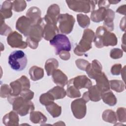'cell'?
I'll list each match as a JSON object with an SVG mask.
<instances>
[{"label": "cell", "mask_w": 126, "mask_h": 126, "mask_svg": "<svg viewBox=\"0 0 126 126\" xmlns=\"http://www.w3.org/2000/svg\"><path fill=\"white\" fill-rule=\"evenodd\" d=\"M93 42L97 48H101L104 46H116L118 40L115 33L108 31L103 26H99L96 30Z\"/></svg>", "instance_id": "obj_1"}, {"label": "cell", "mask_w": 126, "mask_h": 126, "mask_svg": "<svg viewBox=\"0 0 126 126\" xmlns=\"http://www.w3.org/2000/svg\"><path fill=\"white\" fill-rule=\"evenodd\" d=\"M7 100L12 104L14 111L21 116H24L34 110V105L31 100L25 99L20 95L14 96L9 95Z\"/></svg>", "instance_id": "obj_2"}, {"label": "cell", "mask_w": 126, "mask_h": 126, "mask_svg": "<svg viewBox=\"0 0 126 126\" xmlns=\"http://www.w3.org/2000/svg\"><path fill=\"white\" fill-rule=\"evenodd\" d=\"M95 36L94 32L91 29H86L84 31L83 36L79 43L74 49V53L77 56H83L92 48V42Z\"/></svg>", "instance_id": "obj_3"}, {"label": "cell", "mask_w": 126, "mask_h": 126, "mask_svg": "<svg viewBox=\"0 0 126 126\" xmlns=\"http://www.w3.org/2000/svg\"><path fill=\"white\" fill-rule=\"evenodd\" d=\"M28 60L25 53L21 50L14 51L8 57V63L11 68L17 71L24 69L27 64Z\"/></svg>", "instance_id": "obj_4"}, {"label": "cell", "mask_w": 126, "mask_h": 126, "mask_svg": "<svg viewBox=\"0 0 126 126\" xmlns=\"http://www.w3.org/2000/svg\"><path fill=\"white\" fill-rule=\"evenodd\" d=\"M43 21V20H42ZM42 21L40 24L32 25L26 39V42L31 48L35 49L38 46V42L42 37L43 26Z\"/></svg>", "instance_id": "obj_5"}, {"label": "cell", "mask_w": 126, "mask_h": 126, "mask_svg": "<svg viewBox=\"0 0 126 126\" xmlns=\"http://www.w3.org/2000/svg\"><path fill=\"white\" fill-rule=\"evenodd\" d=\"M71 10L76 12L88 13L94 10L96 1L94 0H66Z\"/></svg>", "instance_id": "obj_6"}, {"label": "cell", "mask_w": 126, "mask_h": 126, "mask_svg": "<svg viewBox=\"0 0 126 126\" xmlns=\"http://www.w3.org/2000/svg\"><path fill=\"white\" fill-rule=\"evenodd\" d=\"M50 44L55 49L56 55L63 51L69 52L71 49V45L68 38L64 34L58 33L50 40Z\"/></svg>", "instance_id": "obj_7"}, {"label": "cell", "mask_w": 126, "mask_h": 126, "mask_svg": "<svg viewBox=\"0 0 126 126\" xmlns=\"http://www.w3.org/2000/svg\"><path fill=\"white\" fill-rule=\"evenodd\" d=\"M59 32L63 34L70 33L73 28L75 20L72 15L68 13L60 14L58 17Z\"/></svg>", "instance_id": "obj_8"}, {"label": "cell", "mask_w": 126, "mask_h": 126, "mask_svg": "<svg viewBox=\"0 0 126 126\" xmlns=\"http://www.w3.org/2000/svg\"><path fill=\"white\" fill-rule=\"evenodd\" d=\"M9 85L11 88L10 95L14 96L19 95L23 90L30 89L31 86L29 79L25 75H23L20 78L11 82Z\"/></svg>", "instance_id": "obj_9"}, {"label": "cell", "mask_w": 126, "mask_h": 126, "mask_svg": "<svg viewBox=\"0 0 126 126\" xmlns=\"http://www.w3.org/2000/svg\"><path fill=\"white\" fill-rule=\"evenodd\" d=\"M71 109L75 118L82 119L86 116L87 113L86 102L82 98L75 99L71 104Z\"/></svg>", "instance_id": "obj_10"}, {"label": "cell", "mask_w": 126, "mask_h": 126, "mask_svg": "<svg viewBox=\"0 0 126 126\" xmlns=\"http://www.w3.org/2000/svg\"><path fill=\"white\" fill-rule=\"evenodd\" d=\"M7 42L12 48L25 49L28 44L23 40L22 35L16 31L11 32L7 37Z\"/></svg>", "instance_id": "obj_11"}, {"label": "cell", "mask_w": 126, "mask_h": 126, "mask_svg": "<svg viewBox=\"0 0 126 126\" xmlns=\"http://www.w3.org/2000/svg\"><path fill=\"white\" fill-rule=\"evenodd\" d=\"M60 6L57 4L51 5L48 8L47 13L43 19L45 23H50L57 25L58 23V17L60 14Z\"/></svg>", "instance_id": "obj_12"}, {"label": "cell", "mask_w": 126, "mask_h": 126, "mask_svg": "<svg viewBox=\"0 0 126 126\" xmlns=\"http://www.w3.org/2000/svg\"><path fill=\"white\" fill-rule=\"evenodd\" d=\"M42 24L43 26L42 37L46 40L50 41L59 32V30L57 25L45 23L43 18Z\"/></svg>", "instance_id": "obj_13"}, {"label": "cell", "mask_w": 126, "mask_h": 126, "mask_svg": "<svg viewBox=\"0 0 126 126\" xmlns=\"http://www.w3.org/2000/svg\"><path fill=\"white\" fill-rule=\"evenodd\" d=\"M32 25V22L29 18L25 16H22L16 22V28L25 36H27Z\"/></svg>", "instance_id": "obj_14"}, {"label": "cell", "mask_w": 126, "mask_h": 126, "mask_svg": "<svg viewBox=\"0 0 126 126\" xmlns=\"http://www.w3.org/2000/svg\"><path fill=\"white\" fill-rule=\"evenodd\" d=\"M102 66L100 63L97 60H94L88 66L85 71L90 78L95 79L102 72Z\"/></svg>", "instance_id": "obj_15"}, {"label": "cell", "mask_w": 126, "mask_h": 126, "mask_svg": "<svg viewBox=\"0 0 126 126\" xmlns=\"http://www.w3.org/2000/svg\"><path fill=\"white\" fill-rule=\"evenodd\" d=\"M76 88L81 89L82 88L89 89L92 86L91 80L86 75H79L69 80Z\"/></svg>", "instance_id": "obj_16"}, {"label": "cell", "mask_w": 126, "mask_h": 126, "mask_svg": "<svg viewBox=\"0 0 126 126\" xmlns=\"http://www.w3.org/2000/svg\"><path fill=\"white\" fill-rule=\"evenodd\" d=\"M41 10L37 7H31L26 13V16L31 21L32 25L40 24L42 21L43 18L41 17Z\"/></svg>", "instance_id": "obj_17"}, {"label": "cell", "mask_w": 126, "mask_h": 126, "mask_svg": "<svg viewBox=\"0 0 126 126\" xmlns=\"http://www.w3.org/2000/svg\"><path fill=\"white\" fill-rule=\"evenodd\" d=\"M96 86L102 93L110 90V82L104 72H101L95 79Z\"/></svg>", "instance_id": "obj_18"}, {"label": "cell", "mask_w": 126, "mask_h": 126, "mask_svg": "<svg viewBox=\"0 0 126 126\" xmlns=\"http://www.w3.org/2000/svg\"><path fill=\"white\" fill-rule=\"evenodd\" d=\"M52 79L54 83L62 87L67 85L68 78L67 76L60 69H56L52 74Z\"/></svg>", "instance_id": "obj_19"}, {"label": "cell", "mask_w": 126, "mask_h": 126, "mask_svg": "<svg viewBox=\"0 0 126 126\" xmlns=\"http://www.w3.org/2000/svg\"><path fill=\"white\" fill-rule=\"evenodd\" d=\"M18 114L15 111H11L7 113L2 118L3 124L6 126H18L19 118Z\"/></svg>", "instance_id": "obj_20"}, {"label": "cell", "mask_w": 126, "mask_h": 126, "mask_svg": "<svg viewBox=\"0 0 126 126\" xmlns=\"http://www.w3.org/2000/svg\"><path fill=\"white\" fill-rule=\"evenodd\" d=\"M12 9H13V4L11 1H4L0 8V17L5 19L10 18L12 16Z\"/></svg>", "instance_id": "obj_21"}, {"label": "cell", "mask_w": 126, "mask_h": 126, "mask_svg": "<svg viewBox=\"0 0 126 126\" xmlns=\"http://www.w3.org/2000/svg\"><path fill=\"white\" fill-rule=\"evenodd\" d=\"M115 18L114 11L109 8L106 9V14L104 20L103 27L108 31H113L114 30L113 20Z\"/></svg>", "instance_id": "obj_22"}, {"label": "cell", "mask_w": 126, "mask_h": 126, "mask_svg": "<svg viewBox=\"0 0 126 126\" xmlns=\"http://www.w3.org/2000/svg\"><path fill=\"white\" fill-rule=\"evenodd\" d=\"M107 9L104 7H99L97 10H93L91 14V20L95 23L104 21L106 14Z\"/></svg>", "instance_id": "obj_23"}, {"label": "cell", "mask_w": 126, "mask_h": 126, "mask_svg": "<svg viewBox=\"0 0 126 126\" xmlns=\"http://www.w3.org/2000/svg\"><path fill=\"white\" fill-rule=\"evenodd\" d=\"M30 121L33 124L40 125L45 123L47 121L46 117L40 111H32L30 112Z\"/></svg>", "instance_id": "obj_24"}, {"label": "cell", "mask_w": 126, "mask_h": 126, "mask_svg": "<svg viewBox=\"0 0 126 126\" xmlns=\"http://www.w3.org/2000/svg\"><path fill=\"white\" fill-rule=\"evenodd\" d=\"M29 74L32 81H37L42 79L44 76V70L37 66H32L29 70Z\"/></svg>", "instance_id": "obj_25"}, {"label": "cell", "mask_w": 126, "mask_h": 126, "mask_svg": "<svg viewBox=\"0 0 126 126\" xmlns=\"http://www.w3.org/2000/svg\"><path fill=\"white\" fill-rule=\"evenodd\" d=\"M102 93L96 87V85L92 86L88 89V95L90 100L92 101H98L101 99Z\"/></svg>", "instance_id": "obj_26"}, {"label": "cell", "mask_w": 126, "mask_h": 126, "mask_svg": "<svg viewBox=\"0 0 126 126\" xmlns=\"http://www.w3.org/2000/svg\"><path fill=\"white\" fill-rule=\"evenodd\" d=\"M101 99L105 104L111 106L115 105L117 101L116 97L113 92L110 90L102 93Z\"/></svg>", "instance_id": "obj_27"}, {"label": "cell", "mask_w": 126, "mask_h": 126, "mask_svg": "<svg viewBox=\"0 0 126 126\" xmlns=\"http://www.w3.org/2000/svg\"><path fill=\"white\" fill-rule=\"evenodd\" d=\"M59 66V62L55 58L48 59L45 64V69L48 76H51L54 70Z\"/></svg>", "instance_id": "obj_28"}, {"label": "cell", "mask_w": 126, "mask_h": 126, "mask_svg": "<svg viewBox=\"0 0 126 126\" xmlns=\"http://www.w3.org/2000/svg\"><path fill=\"white\" fill-rule=\"evenodd\" d=\"M54 97L55 99H62L66 95V91L63 87L57 86L48 91Z\"/></svg>", "instance_id": "obj_29"}, {"label": "cell", "mask_w": 126, "mask_h": 126, "mask_svg": "<svg viewBox=\"0 0 126 126\" xmlns=\"http://www.w3.org/2000/svg\"><path fill=\"white\" fill-rule=\"evenodd\" d=\"M47 111L53 117L56 118L60 116L62 113V107L54 102H52L45 106Z\"/></svg>", "instance_id": "obj_30"}, {"label": "cell", "mask_w": 126, "mask_h": 126, "mask_svg": "<svg viewBox=\"0 0 126 126\" xmlns=\"http://www.w3.org/2000/svg\"><path fill=\"white\" fill-rule=\"evenodd\" d=\"M102 118L106 122L115 124L117 122L116 114L114 111L110 109L105 110L102 114Z\"/></svg>", "instance_id": "obj_31"}, {"label": "cell", "mask_w": 126, "mask_h": 126, "mask_svg": "<svg viewBox=\"0 0 126 126\" xmlns=\"http://www.w3.org/2000/svg\"><path fill=\"white\" fill-rule=\"evenodd\" d=\"M66 95L70 98H77L81 96V94L79 90L76 88L71 82L68 81L67 84Z\"/></svg>", "instance_id": "obj_32"}, {"label": "cell", "mask_w": 126, "mask_h": 126, "mask_svg": "<svg viewBox=\"0 0 126 126\" xmlns=\"http://www.w3.org/2000/svg\"><path fill=\"white\" fill-rule=\"evenodd\" d=\"M109 82L110 88L117 93L123 92L125 89V84L121 80H112Z\"/></svg>", "instance_id": "obj_33"}, {"label": "cell", "mask_w": 126, "mask_h": 126, "mask_svg": "<svg viewBox=\"0 0 126 126\" xmlns=\"http://www.w3.org/2000/svg\"><path fill=\"white\" fill-rule=\"evenodd\" d=\"M77 20L79 25L82 28L89 27L90 24V19L86 15L78 14L77 15Z\"/></svg>", "instance_id": "obj_34"}, {"label": "cell", "mask_w": 126, "mask_h": 126, "mask_svg": "<svg viewBox=\"0 0 126 126\" xmlns=\"http://www.w3.org/2000/svg\"><path fill=\"white\" fill-rule=\"evenodd\" d=\"M55 99L52 95L47 92L46 93L42 94L39 97V101L42 105H47L50 103L54 102Z\"/></svg>", "instance_id": "obj_35"}, {"label": "cell", "mask_w": 126, "mask_h": 126, "mask_svg": "<svg viewBox=\"0 0 126 126\" xmlns=\"http://www.w3.org/2000/svg\"><path fill=\"white\" fill-rule=\"evenodd\" d=\"M13 9L17 12L24 11L27 6L26 2L25 0H14L12 1Z\"/></svg>", "instance_id": "obj_36"}, {"label": "cell", "mask_w": 126, "mask_h": 126, "mask_svg": "<svg viewBox=\"0 0 126 126\" xmlns=\"http://www.w3.org/2000/svg\"><path fill=\"white\" fill-rule=\"evenodd\" d=\"M12 32V29L5 23L4 19L0 17V33L1 35H8Z\"/></svg>", "instance_id": "obj_37"}, {"label": "cell", "mask_w": 126, "mask_h": 126, "mask_svg": "<svg viewBox=\"0 0 126 126\" xmlns=\"http://www.w3.org/2000/svg\"><path fill=\"white\" fill-rule=\"evenodd\" d=\"M117 120L120 122L125 123L126 122V109L124 107H119L116 111Z\"/></svg>", "instance_id": "obj_38"}, {"label": "cell", "mask_w": 126, "mask_h": 126, "mask_svg": "<svg viewBox=\"0 0 126 126\" xmlns=\"http://www.w3.org/2000/svg\"><path fill=\"white\" fill-rule=\"evenodd\" d=\"M11 94V88L7 84H3L1 86L0 96L1 97L5 98L8 97Z\"/></svg>", "instance_id": "obj_39"}, {"label": "cell", "mask_w": 126, "mask_h": 126, "mask_svg": "<svg viewBox=\"0 0 126 126\" xmlns=\"http://www.w3.org/2000/svg\"><path fill=\"white\" fill-rule=\"evenodd\" d=\"M25 99L27 100H32L34 96V93L30 90V89H25L23 90L20 95Z\"/></svg>", "instance_id": "obj_40"}, {"label": "cell", "mask_w": 126, "mask_h": 126, "mask_svg": "<svg viewBox=\"0 0 126 126\" xmlns=\"http://www.w3.org/2000/svg\"><path fill=\"white\" fill-rule=\"evenodd\" d=\"M75 63L78 68L82 70L85 71L87 67L90 64V63L85 60L82 59H78L76 60Z\"/></svg>", "instance_id": "obj_41"}, {"label": "cell", "mask_w": 126, "mask_h": 126, "mask_svg": "<svg viewBox=\"0 0 126 126\" xmlns=\"http://www.w3.org/2000/svg\"><path fill=\"white\" fill-rule=\"evenodd\" d=\"M123 51L119 48H113L110 52V57L113 59L121 58L123 55Z\"/></svg>", "instance_id": "obj_42"}, {"label": "cell", "mask_w": 126, "mask_h": 126, "mask_svg": "<svg viewBox=\"0 0 126 126\" xmlns=\"http://www.w3.org/2000/svg\"><path fill=\"white\" fill-rule=\"evenodd\" d=\"M122 65L120 63H117L113 65L111 69V73L113 75H119L122 69Z\"/></svg>", "instance_id": "obj_43"}, {"label": "cell", "mask_w": 126, "mask_h": 126, "mask_svg": "<svg viewBox=\"0 0 126 126\" xmlns=\"http://www.w3.org/2000/svg\"><path fill=\"white\" fill-rule=\"evenodd\" d=\"M59 56L62 60H64V61L68 60L70 58V54L69 52L66 51H63L61 52L59 54Z\"/></svg>", "instance_id": "obj_44"}, {"label": "cell", "mask_w": 126, "mask_h": 126, "mask_svg": "<svg viewBox=\"0 0 126 126\" xmlns=\"http://www.w3.org/2000/svg\"><path fill=\"white\" fill-rule=\"evenodd\" d=\"M98 7H104L105 8H108L110 4L108 0H99L97 1Z\"/></svg>", "instance_id": "obj_45"}, {"label": "cell", "mask_w": 126, "mask_h": 126, "mask_svg": "<svg viewBox=\"0 0 126 126\" xmlns=\"http://www.w3.org/2000/svg\"><path fill=\"white\" fill-rule=\"evenodd\" d=\"M126 4L120 6L116 10L117 13H119L121 14H123L124 15H126Z\"/></svg>", "instance_id": "obj_46"}, {"label": "cell", "mask_w": 126, "mask_h": 126, "mask_svg": "<svg viewBox=\"0 0 126 126\" xmlns=\"http://www.w3.org/2000/svg\"><path fill=\"white\" fill-rule=\"evenodd\" d=\"M126 25H125V17L122 19L120 23V29L123 31H125L126 29Z\"/></svg>", "instance_id": "obj_47"}, {"label": "cell", "mask_w": 126, "mask_h": 126, "mask_svg": "<svg viewBox=\"0 0 126 126\" xmlns=\"http://www.w3.org/2000/svg\"><path fill=\"white\" fill-rule=\"evenodd\" d=\"M82 98L85 101L86 103H87L90 100L88 97V92H86L83 94Z\"/></svg>", "instance_id": "obj_48"}, {"label": "cell", "mask_w": 126, "mask_h": 126, "mask_svg": "<svg viewBox=\"0 0 126 126\" xmlns=\"http://www.w3.org/2000/svg\"><path fill=\"white\" fill-rule=\"evenodd\" d=\"M122 48L123 49V51L124 52H126V45H125V33L124 34L122 38Z\"/></svg>", "instance_id": "obj_49"}, {"label": "cell", "mask_w": 126, "mask_h": 126, "mask_svg": "<svg viewBox=\"0 0 126 126\" xmlns=\"http://www.w3.org/2000/svg\"><path fill=\"white\" fill-rule=\"evenodd\" d=\"M125 69H126V66H124V67H123V68H122L121 71V74H122V77L123 78V80H124V82H125Z\"/></svg>", "instance_id": "obj_50"}, {"label": "cell", "mask_w": 126, "mask_h": 126, "mask_svg": "<svg viewBox=\"0 0 126 126\" xmlns=\"http://www.w3.org/2000/svg\"><path fill=\"white\" fill-rule=\"evenodd\" d=\"M110 4H116L118 3H119L120 1L118 0H108Z\"/></svg>", "instance_id": "obj_51"}]
</instances>
